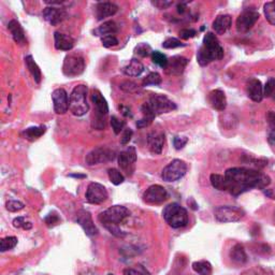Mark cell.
I'll list each match as a JSON object with an SVG mask.
<instances>
[{"mask_svg":"<svg viewBox=\"0 0 275 275\" xmlns=\"http://www.w3.org/2000/svg\"><path fill=\"white\" fill-rule=\"evenodd\" d=\"M115 158V152L109 147H96L86 155L85 163L87 165H97L100 164H105L108 162H112Z\"/></svg>","mask_w":275,"mask_h":275,"instance_id":"9","label":"cell"},{"mask_svg":"<svg viewBox=\"0 0 275 275\" xmlns=\"http://www.w3.org/2000/svg\"><path fill=\"white\" fill-rule=\"evenodd\" d=\"M263 12L268 22L275 26V1H270L264 4Z\"/></svg>","mask_w":275,"mask_h":275,"instance_id":"34","label":"cell"},{"mask_svg":"<svg viewBox=\"0 0 275 275\" xmlns=\"http://www.w3.org/2000/svg\"><path fill=\"white\" fill-rule=\"evenodd\" d=\"M101 42L105 48H113L118 44V40L114 36H106V37L101 38Z\"/></svg>","mask_w":275,"mask_h":275,"instance_id":"48","label":"cell"},{"mask_svg":"<svg viewBox=\"0 0 275 275\" xmlns=\"http://www.w3.org/2000/svg\"><path fill=\"white\" fill-rule=\"evenodd\" d=\"M196 30L194 29H188V28H185V29H182L181 32L179 33L180 35V38L181 39H184V40H188L190 38H194L196 36Z\"/></svg>","mask_w":275,"mask_h":275,"instance_id":"49","label":"cell"},{"mask_svg":"<svg viewBox=\"0 0 275 275\" xmlns=\"http://www.w3.org/2000/svg\"><path fill=\"white\" fill-rule=\"evenodd\" d=\"M124 275H150L147 268L142 264H137L133 268H127L124 270Z\"/></svg>","mask_w":275,"mask_h":275,"instance_id":"38","label":"cell"},{"mask_svg":"<svg viewBox=\"0 0 275 275\" xmlns=\"http://www.w3.org/2000/svg\"><path fill=\"white\" fill-rule=\"evenodd\" d=\"M108 275H114V274H108Z\"/></svg>","mask_w":275,"mask_h":275,"instance_id":"57","label":"cell"},{"mask_svg":"<svg viewBox=\"0 0 275 275\" xmlns=\"http://www.w3.org/2000/svg\"><path fill=\"white\" fill-rule=\"evenodd\" d=\"M214 215L217 221L222 222V224H227V222L240 221L243 217L245 216V213L238 206L221 205L216 207L214 211Z\"/></svg>","mask_w":275,"mask_h":275,"instance_id":"6","label":"cell"},{"mask_svg":"<svg viewBox=\"0 0 275 275\" xmlns=\"http://www.w3.org/2000/svg\"><path fill=\"white\" fill-rule=\"evenodd\" d=\"M76 222L79 224L85 233L90 237H95L98 235V229L94 224V220L92 219V215L90 212L85 210H80L76 213Z\"/></svg>","mask_w":275,"mask_h":275,"instance_id":"15","label":"cell"},{"mask_svg":"<svg viewBox=\"0 0 275 275\" xmlns=\"http://www.w3.org/2000/svg\"><path fill=\"white\" fill-rule=\"evenodd\" d=\"M209 101L211 106L219 111H224L227 107V98L221 90H214L210 92Z\"/></svg>","mask_w":275,"mask_h":275,"instance_id":"24","label":"cell"},{"mask_svg":"<svg viewBox=\"0 0 275 275\" xmlns=\"http://www.w3.org/2000/svg\"><path fill=\"white\" fill-rule=\"evenodd\" d=\"M185 9H186V6H185L184 3H180L179 6H178L179 13H184L185 12Z\"/></svg>","mask_w":275,"mask_h":275,"instance_id":"56","label":"cell"},{"mask_svg":"<svg viewBox=\"0 0 275 275\" xmlns=\"http://www.w3.org/2000/svg\"><path fill=\"white\" fill-rule=\"evenodd\" d=\"M108 174H109V179H110L111 183L114 185H121L124 183V181H125V178H124V175L119 172L117 169H109L108 170Z\"/></svg>","mask_w":275,"mask_h":275,"instance_id":"36","label":"cell"},{"mask_svg":"<svg viewBox=\"0 0 275 275\" xmlns=\"http://www.w3.org/2000/svg\"><path fill=\"white\" fill-rule=\"evenodd\" d=\"M267 121L269 123V125L273 128V130H275V112L270 111L267 114Z\"/></svg>","mask_w":275,"mask_h":275,"instance_id":"54","label":"cell"},{"mask_svg":"<svg viewBox=\"0 0 275 275\" xmlns=\"http://www.w3.org/2000/svg\"><path fill=\"white\" fill-rule=\"evenodd\" d=\"M222 57H224V49L219 39L214 34L207 33L203 38V44L197 54L199 65L204 67L214 60H220Z\"/></svg>","mask_w":275,"mask_h":275,"instance_id":"3","label":"cell"},{"mask_svg":"<svg viewBox=\"0 0 275 275\" xmlns=\"http://www.w3.org/2000/svg\"><path fill=\"white\" fill-rule=\"evenodd\" d=\"M227 191L238 196L253 188L264 189L271 183V179L260 171L248 168H230L226 171Z\"/></svg>","mask_w":275,"mask_h":275,"instance_id":"1","label":"cell"},{"mask_svg":"<svg viewBox=\"0 0 275 275\" xmlns=\"http://www.w3.org/2000/svg\"><path fill=\"white\" fill-rule=\"evenodd\" d=\"M87 92L88 87L84 84L75 86L72 91L69 99V109L73 115L83 116L90 110V106L87 103Z\"/></svg>","mask_w":275,"mask_h":275,"instance_id":"4","label":"cell"},{"mask_svg":"<svg viewBox=\"0 0 275 275\" xmlns=\"http://www.w3.org/2000/svg\"><path fill=\"white\" fill-rule=\"evenodd\" d=\"M119 88L122 91L126 92H137L139 91V87L136 84V83L130 82V81H125L123 82L121 85H119Z\"/></svg>","mask_w":275,"mask_h":275,"instance_id":"46","label":"cell"},{"mask_svg":"<svg viewBox=\"0 0 275 275\" xmlns=\"http://www.w3.org/2000/svg\"><path fill=\"white\" fill-rule=\"evenodd\" d=\"M132 134H133V131L131 130V129H125V130H124V132H123V134H122L121 143L123 145L128 144L129 141H130L131 138H132Z\"/></svg>","mask_w":275,"mask_h":275,"instance_id":"51","label":"cell"},{"mask_svg":"<svg viewBox=\"0 0 275 275\" xmlns=\"http://www.w3.org/2000/svg\"><path fill=\"white\" fill-rule=\"evenodd\" d=\"M263 95L268 98H274L275 99V79L270 77L267 81L266 86L263 88Z\"/></svg>","mask_w":275,"mask_h":275,"instance_id":"41","label":"cell"},{"mask_svg":"<svg viewBox=\"0 0 275 275\" xmlns=\"http://www.w3.org/2000/svg\"><path fill=\"white\" fill-rule=\"evenodd\" d=\"M188 64V59L185 58L183 56L176 55L171 57L170 59H168L167 67L165 68V73L169 75H175L179 76L181 74H183V72L186 68V66Z\"/></svg>","mask_w":275,"mask_h":275,"instance_id":"17","label":"cell"},{"mask_svg":"<svg viewBox=\"0 0 275 275\" xmlns=\"http://www.w3.org/2000/svg\"><path fill=\"white\" fill-rule=\"evenodd\" d=\"M85 69V61L82 56L77 54H69L66 56L63 65V73L66 76H77L82 74Z\"/></svg>","mask_w":275,"mask_h":275,"instance_id":"8","label":"cell"},{"mask_svg":"<svg viewBox=\"0 0 275 275\" xmlns=\"http://www.w3.org/2000/svg\"><path fill=\"white\" fill-rule=\"evenodd\" d=\"M52 100L57 114H65L69 110V98L64 88H57L52 92Z\"/></svg>","mask_w":275,"mask_h":275,"instance_id":"16","label":"cell"},{"mask_svg":"<svg viewBox=\"0 0 275 275\" xmlns=\"http://www.w3.org/2000/svg\"><path fill=\"white\" fill-rule=\"evenodd\" d=\"M162 76L157 72H150V73L143 80L142 85L143 86H149V85H159L162 83Z\"/></svg>","mask_w":275,"mask_h":275,"instance_id":"37","label":"cell"},{"mask_svg":"<svg viewBox=\"0 0 275 275\" xmlns=\"http://www.w3.org/2000/svg\"><path fill=\"white\" fill-rule=\"evenodd\" d=\"M187 142H188V139L185 137H175L173 140L174 147L176 149H182L186 144H187Z\"/></svg>","mask_w":275,"mask_h":275,"instance_id":"50","label":"cell"},{"mask_svg":"<svg viewBox=\"0 0 275 275\" xmlns=\"http://www.w3.org/2000/svg\"><path fill=\"white\" fill-rule=\"evenodd\" d=\"M187 172V165L181 159H174L165 165L162 172V178L168 183L181 180Z\"/></svg>","mask_w":275,"mask_h":275,"instance_id":"7","label":"cell"},{"mask_svg":"<svg viewBox=\"0 0 275 275\" xmlns=\"http://www.w3.org/2000/svg\"><path fill=\"white\" fill-rule=\"evenodd\" d=\"M18 244V238L17 237H7L1 238L0 241V251L6 252L9 250H12Z\"/></svg>","mask_w":275,"mask_h":275,"instance_id":"35","label":"cell"},{"mask_svg":"<svg viewBox=\"0 0 275 275\" xmlns=\"http://www.w3.org/2000/svg\"><path fill=\"white\" fill-rule=\"evenodd\" d=\"M109 197L108 190L99 183H91L86 190V199L92 204H101Z\"/></svg>","mask_w":275,"mask_h":275,"instance_id":"14","label":"cell"},{"mask_svg":"<svg viewBox=\"0 0 275 275\" xmlns=\"http://www.w3.org/2000/svg\"><path fill=\"white\" fill-rule=\"evenodd\" d=\"M193 270L199 275H211L213 271L212 264L206 260L195 261L193 263Z\"/></svg>","mask_w":275,"mask_h":275,"instance_id":"32","label":"cell"},{"mask_svg":"<svg viewBox=\"0 0 275 275\" xmlns=\"http://www.w3.org/2000/svg\"><path fill=\"white\" fill-rule=\"evenodd\" d=\"M8 29H9V32L11 33L12 38L15 41V43H18L19 45H25L26 43L25 32L17 19L10 20L8 24Z\"/></svg>","mask_w":275,"mask_h":275,"instance_id":"25","label":"cell"},{"mask_svg":"<svg viewBox=\"0 0 275 275\" xmlns=\"http://www.w3.org/2000/svg\"><path fill=\"white\" fill-rule=\"evenodd\" d=\"M152 123H153L152 119L147 118V117H143L142 119H140V121H138V122H137V127H138V128H145V127H148Z\"/></svg>","mask_w":275,"mask_h":275,"instance_id":"53","label":"cell"},{"mask_svg":"<svg viewBox=\"0 0 275 275\" xmlns=\"http://www.w3.org/2000/svg\"><path fill=\"white\" fill-rule=\"evenodd\" d=\"M13 226L15 228H23L25 230H29L32 229L33 224L29 221H26L25 217H18V219H15L13 220Z\"/></svg>","mask_w":275,"mask_h":275,"instance_id":"43","label":"cell"},{"mask_svg":"<svg viewBox=\"0 0 275 275\" xmlns=\"http://www.w3.org/2000/svg\"><path fill=\"white\" fill-rule=\"evenodd\" d=\"M246 92L248 97L251 98L253 101L255 102H261L263 99V86L261 82L252 77L246 83Z\"/></svg>","mask_w":275,"mask_h":275,"instance_id":"20","label":"cell"},{"mask_svg":"<svg viewBox=\"0 0 275 275\" xmlns=\"http://www.w3.org/2000/svg\"><path fill=\"white\" fill-rule=\"evenodd\" d=\"M129 215H130V211L126 206L113 205L106 211L101 212L98 216V220L113 236L123 238L125 237V232L119 229V224H122L127 217H129Z\"/></svg>","mask_w":275,"mask_h":275,"instance_id":"2","label":"cell"},{"mask_svg":"<svg viewBox=\"0 0 275 275\" xmlns=\"http://www.w3.org/2000/svg\"><path fill=\"white\" fill-rule=\"evenodd\" d=\"M43 18L52 26H56L60 24L67 18V12L61 7L49 6L43 10Z\"/></svg>","mask_w":275,"mask_h":275,"instance_id":"19","label":"cell"},{"mask_svg":"<svg viewBox=\"0 0 275 275\" xmlns=\"http://www.w3.org/2000/svg\"><path fill=\"white\" fill-rule=\"evenodd\" d=\"M229 256L231 260L237 264H244L247 262L246 252L244 250L242 244H236V245L231 248Z\"/></svg>","mask_w":275,"mask_h":275,"instance_id":"28","label":"cell"},{"mask_svg":"<svg viewBox=\"0 0 275 275\" xmlns=\"http://www.w3.org/2000/svg\"><path fill=\"white\" fill-rule=\"evenodd\" d=\"M259 19V13L255 10H244V11L238 15L236 23V28L238 34H245L255 26L257 20Z\"/></svg>","mask_w":275,"mask_h":275,"instance_id":"10","label":"cell"},{"mask_svg":"<svg viewBox=\"0 0 275 275\" xmlns=\"http://www.w3.org/2000/svg\"><path fill=\"white\" fill-rule=\"evenodd\" d=\"M165 143V133L160 130H153L147 136V147L150 153L155 155L162 154L164 149V145Z\"/></svg>","mask_w":275,"mask_h":275,"instance_id":"18","label":"cell"},{"mask_svg":"<svg viewBox=\"0 0 275 275\" xmlns=\"http://www.w3.org/2000/svg\"><path fill=\"white\" fill-rule=\"evenodd\" d=\"M45 224L48 227H54L56 225H58L59 224V221H60V219H59V216L56 214V213H50V214L45 217Z\"/></svg>","mask_w":275,"mask_h":275,"instance_id":"47","label":"cell"},{"mask_svg":"<svg viewBox=\"0 0 275 275\" xmlns=\"http://www.w3.org/2000/svg\"><path fill=\"white\" fill-rule=\"evenodd\" d=\"M163 215L165 222L174 229L183 228L188 224V213L179 203H170L165 206Z\"/></svg>","mask_w":275,"mask_h":275,"instance_id":"5","label":"cell"},{"mask_svg":"<svg viewBox=\"0 0 275 275\" xmlns=\"http://www.w3.org/2000/svg\"><path fill=\"white\" fill-rule=\"evenodd\" d=\"M24 206H25L24 203L18 200H10L6 203L7 210L10 212H18L20 210H23Z\"/></svg>","mask_w":275,"mask_h":275,"instance_id":"45","label":"cell"},{"mask_svg":"<svg viewBox=\"0 0 275 275\" xmlns=\"http://www.w3.org/2000/svg\"><path fill=\"white\" fill-rule=\"evenodd\" d=\"M268 141H269V143H270V145H271V147H275V130H272L271 132L269 133Z\"/></svg>","mask_w":275,"mask_h":275,"instance_id":"55","label":"cell"},{"mask_svg":"<svg viewBox=\"0 0 275 275\" xmlns=\"http://www.w3.org/2000/svg\"><path fill=\"white\" fill-rule=\"evenodd\" d=\"M46 132V127L45 126H38V127H29L20 133L25 140L27 141L34 142L36 140H38L40 137H42L43 134Z\"/></svg>","mask_w":275,"mask_h":275,"instance_id":"29","label":"cell"},{"mask_svg":"<svg viewBox=\"0 0 275 275\" xmlns=\"http://www.w3.org/2000/svg\"><path fill=\"white\" fill-rule=\"evenodd\" d=\"M210 181L213 187L220 191H227V182L225 175L213 173L210 176Z\"/></svg>","mask_w":275,"mask_h":275,"instance_id":"33","label":"cell"},{"mask_svg":"<svg viewBox=\"0 0 275 275\" xmlns=\"http://www.w3.org/2000/svg\"><path fill=\"white\" fill-rule=\"evenodd\" d=\"M118 11V7L113 2H99L96 6V18L98 20H102L107 18L113 17Z\"/></svg>","mask_w":275,"mask_h":275,"instance_id":"21","label":"cell"},{"mask_svg":"<svg viewBox=\"0 0 275 275\" xmlns=\"http://www.w3.org/2000/svg\"><path fill=\"white\" fill-rule=\"evenodd\" d=\"M152 60H153L154 64L163 67L164 69L165 68V67H167V64H168L167 56H165L163 53H160V52H158V51H155L152 53Z\"/></svg>","mask_w":275,"mask_h":275,"instance_id":"40","label":"cell"},{"mask_svg":"<svg viewBox=\"0 0 275 275\" xmlns=\"http://www.w3.org/2000/svg\"><path fill=\"white\" fill-rule=\"evenodd\" d=\"M92 100L95 103L96 110H97V115L105 117L108 115L109 113V106L108 102L105 99V97L102 96L101 92L98 90L92 91Z\"/></svg>","mask_w":275,"mask_h":275,"instance_id":"22","label":"cell"},{"mask_svg":"<svg viewBox=\"0 0 275 275\" xmlns=\"http://www.w3.org/2000/svg\"><path fill=\"white\" fill-rule=\"evenodd\" d=\"M168 199V193L160 185H152L145 190L143 201L147 204H160Z\"/></svg>","mask_w":275,"mask_h":275,"instance_id":"13","label":"cell"},{"mask_svg":"<svg viewBox=\"0 0 275 275\" xmlns=\"http://www.w3.org/2000/svg\"><path fill=\"white\" fill-rule=\"evenodd\" d=\"M55 48L59 51H71L74 46V40L70 36L61 34L59 32L54 33Z\"/></svg>","mask_w":275,"mask_h":275,"instance_id":"23","label":"cell"},{"mask_svg":"<svg viewBox=\"0 0 275 275\" xmlns=\"http://www.w3.org/2000/svg\"><path fill=\"white\" fill-rule=\"evenodd\" d=\"M25 64H26V67H27V69L29 70L30 73H32L35 82L37 83V84H40L41 80H42V73H41V70L39 68V66L34 60L32 55H28V56L25 57Z\"/></svg>","mask_w":275,"mask_h":275,"instance_id":"30","label":"cell"},{"mask_svg":"<svg viewBox=\"0 0 275 275\" xmlns=\"http://www.w3.org/2000/svg\"><path fill=\"white\" fill-rule=\"evenodd\" d=\"M153 6H155L156 8L163 10V9H168L170 6H172V1H167V0H155V1H152Z\"/></svg>","mask_w":275,"mask_h":275,"instance_id":"52","label":"cell"},{"mask_svg":"<svg viewBox=\"0 0 275 275\" xmlns=\"http://www.w3.org/2000/svg\"><path fill=\"white\" fill-rule=\"evenodd\" d=\"M232 18L229 14L219 15L213 22V30L217 35H224L230 28Z\"/></svg>","mask_w":275,"mask_h":275,"instance_id":"26","label":"cell"},{"mask_svg":"<svg viewBox=\"0 0 275 275\" xmlns=\"http://www.w3.org/2000/svg\"><path fill=\"white\" fill-rule=\"evenodd\" d=\"M117 25L114 20H108L105 22L101 26L98 27L94 34L96 36H101V37H106V36H113L114 34L117 33Z\"/></svg>","mask_w":275,"mask_h":275,"instance_id":"31","label":"cell"},{"mask_svg":"<svg viewBox=\"0 0 275 275\" xmlns=\"http://www.w3.org/2000/svg\"><path fill=\"white\" fill-rule=\"evenodd\" d=\"M134 54L140 56V57H147L153 53L152 48L147 43H139L133 50Z\"/></svg>","mask_w":275,"mask_h":275,"instance_id":"39","label":"cell"},{"mask_svg":"<svg viewBox=\"0 0 275 275\" xmlns=\"http://www.w3.org/2000/svg\"><path fill=\"white\" fill-rule=\"evenodd\" d=\"M147 103L156 116L164 113L172 112L176 109L175 103L164 95H153Z\"/></svg>","mask_w":275,"mask_h":275,"instance_id":"11","label":"cell"},{"mask_svg":"<svg viewBox=\"0 0 275 275\" xmlns=\"http://www.w3.org/2000/svg\"><path fill=\"white\" fill-rule=\"evenodd\" d=\"M180 46H185V44L182 43L181 41L179 39H176V38H169L163 43V48L169 49V50L180 48Z\"/></svg>","mask_w":275,"mask_h":275,"instance_id":"44","label":"cell"},{"mask_svg":"<svg viewBox=\"0 0 275 275\" xmlns=\"http://www.w3.org/2000/svg\"><path fill=\"white\" fill-rule=\"evenodd\" d=\"M122 71L125 73L127 76H132L136 77L141 75L144 71V66L141 61L133 58L131 60H129L128 63L123 67Z\"/></svg>","mask_w":275,"mask_h":275,"instance_id":"27","label":"cell"},{"mask_svg":"<svg viewBox=\"0 0 275 275\" xmlns=\"http://www.w3.org/2000/svg\"><path fill=\"white\" fill-rule=\"evenodd\" d=\"M137 162L136 148L129 147L127 149L118 155V165L127 175H132L134 171V165Z\"/></svg>","mask_w":275,"mask_h":275,"instance_id":"12","label":"cell"},{"mask_svg":"<svg viewBox=\"0 0 275 275\" xmlns=\"http://www.w3.org/2000/svg\"><path fill=\"white\" fill-rule=\"evenodd\" d=\"M111 125H112V128L114 130V133L119 134L124 129V127H125V122L121 121V119L117 118L116 116H112L111 117Z\"/></svg>","mask_w":275,"mask_h":275,"instance_id":"42","label":"cell"}]
</instances>
